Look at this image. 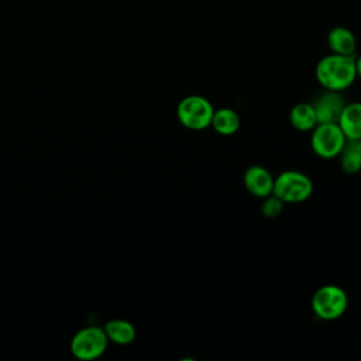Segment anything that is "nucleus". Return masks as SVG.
I'll list each match as a JSON object with an SVG mask.
<instances>
[{
  "label": "nucleus",
  "mask_w": 361,
  "mask_h": 361,
  "mask_svg": "<svg viewBox=\"0 0 361 361\" xmlns=\"http://www.w3.org/2000/svg\"><path fill=\"white\" fill-rule=\"evenodd\" d=\"M358 144H360V148H361V141H358Z\"/></svg>",
  "instance_id": "f3484780"
},
{
  "label": "nucleus",
  "mask_w": 361,
  "mask_h": 361,
  "mask_svg": "<svg viewBox=\"0 0 361 361\" xmlns=\"http://www.w3.org/2000/svg\"><path fill=\"white\" fill-rule=\"evenodd\" d=\"M214 107L209 99L200 94H189L183 97L176 107L178 121L188 130L200 131L212 124Z\"/></svg>",
  "instance_id": "7ed1b4c3"
},
{
  "label": "nucleus",
  "mask_w": 361,
  "mask_h": 361,
  "mask_svg": "<svg viewBox=\"0 0 361 361\" xmlns=\"http://www.w3.org/2000/svg\"><path fill=\"white\" fill-rule=\"evenodd\" d=\"M104 333L110 341L120 345L130 344L135 338V327L128 320L123 319L107 322L104 326Z\"/></svg>",
  "instance_id": "ddd939ff"
},
{
  "label": "nucleus",
  "mask_w": 361,
  "mask_h": 361,
  "mask_svg": "<svg viewBox=\"0 0 361 361\" xmlns=\"http://www.w3.org/2000/svg\"><path fill=\"white\" fill-rule=\"evenodd\" d=\"M289 123L298 131H312L317 126V116L312 103H296L289 111Z\"/></svg>",
  "instance_id": "9b49d317"
},
{
  "label": "nucleus",
  "mask_w": 361,
  "mask_h": 361,
  "mask_svg": "<svg viewBox=\"0 0 361 361\" xmlns=\"http://www.w3.org/2000/svg\"><path fill=\"white\" fill-rule=\"evenodd\" d=\"M107 341L109 338L104 329L96 326L85 327L73 336L71 341V351L78 360H96L106 351Z\"/></svg>",
  "instance_id": "423d86ee"
},
{
  "label": "nucleus",
  "mask_w": 361,
  "mask_h": 361,
  "mask_svg": "<svg viewBox=\"0 0 361 361\" xmlns=\"http://www.w3.org/2000/svg\"><path fill=\"white\" fill-rule=\"evenodd\" d=\"M272 193L283 203H302L312 196L313 182L300 171L286 169L274 178Z\"/></svg>",
  "instance_id": "f03ea898"
},
{
  "label": "nucleus",
  "mask_w": 361,
  "mask_h": 361,
  "mask_svg": "<svg viewBox=\"0 0 361 361\" xmlns=\"http://www.w3.org/2000/svg\"><path fill=\"white\" fill-rule=\"evenodd\" d=\"M327 47L333 54L355 56L357 38L350 28L337 25L333 27L327 34Z\"/></svg>",
  "instance_id": "9d476101"
},
{
  "label": "nucleus",
  "mask_w": 361,
  "mask_h": 361,
  "mask_svg": "<svg viewBox=\"0 0 361 361\" xmlns=\"http://www.w3.org/2000/svg\"><path fill=\"white\" fill-rule=\"evenodd\" d=\"M337 124L347 141H361V102L345 103Z\"/></svg>",
  "instance_id": "1a4fd4ad"
},
{
  "label": "nucleus",
  "mask_w": 361,
  "mask_h": 361,
  "mask_svg": "<svg viewBox=\"0 0 361 361\" xmlns=\"http://www.w3.org/2000/svg\"><path fill=\"white\" fill-rule=\"evenodd\" d=\"M283 204L285 203L278 196L271 193L267 197H264V200L261 203V213L267 219H275V217H278L282 213Z\"/></svg>",
  "instance_id": "2eb2a0df"
},
{
  "label": "nucleus",
  "mask_w": 361,
  "mask_h": 361,
  "mask_svg": "<svg viewBox=\"0 0 361 361\" xmlns=\"http://www.w3.org/2000/svg\"><path fill=\"white\" fill-rule=\"evenodd\" d=\"M347 307L348 296L338 285H323L312 296V310L322 320L340 319Z\"/></svg>",
  "instance_id": "20e7f679"
},
{
  "label": "nucleus",
  "mask_w": 361,
  "mask_h": 361,
  "mask_svg": "<svg viewBox=\"0 0 361 361\" xmlns=\"http://www.w3.org/2000/svg\"><path fill=\"white\" fill-rule=\"evenodd\" d=\"M243 183L252 196L264 199L272 193L274 176L265 166L251 165L243 175Z\"/></svg>",
  "instance_id": "6e6552de"
},
{
  "label": "nucleus",
  "mask_w": 361,
  "mask_h": 361,
  "mask_svg": "<svg viewBox=\"0 0 361 361\" xmlns=\"http://www.w3.org/2000/svg\"><path fill=\"white\" fill-rule=\"evenodd\" d=\"M355 69H357V78L361 79V54L355 56Z\"/></svg>",
  "instance_id": "dca6fc26"
},
{
  "label": "nucleus",
  "mask_w": 361,
  "mask_h": 361,
  "mask_svg": "<svg viewBox=\"0 0 361 361\" xmlns=\"http://www.w3.org/2000/svg\"><path fill=\"white\" fill-rule=\"evenodd\" d=\"M241 124L240 116L235 110L230 107H221V109H214L213 118L210 127L220 134V135H233L234 133L238 131Z\"/></svg>",
  "instance_id": "f8f14e48"
},
{
  "label": "nucleus",
  "mask_w": 361,
  "mask_h": 361,
  "mask_svg": "<svg viewBox=\"0 0 361 361\" xmlns=\"http://www.w3.org/2000/svg\"><path fill=\"white\" fill-rule=\"evenodd\" d=\"M337 158L345 173L353 175L361 171V148L358 141H347Z\"/></svg>",
  "instance_id": "4468645a"
},
{
  "label": "nucleus",
  "mask_w": 361,
  "mask_h": 361,
  "mask_svg": "<svg viewBox=\"0 0 361 361\" xmlns=\"http://www.w3.org/2000/svg\"><path fill=\"white\" fill-rule=\"evenodd\" d=\"M314 76L317 83L326 90H347L357 79L355 56L330 52L316 63Z\"/></svg>",
  "instance_id": "f257e3e1"
},
{
  "label": "nucleus",
  "mask_w": 361,
  "mask_h": 361,
  "mask_svg": "<svg viewBox=\"0 0 361 361\" xmlns=\"http://www.w3.org/2000/svg\"><path fill=\"white\" fill-rule=\"evenodd\" d=\"M347 138L337 123H317L312 130L310 147L320 158H337Z\"/></svg>",
  "instance_id": "39448f33"
},
{
  "label": "nucleus",
  "mask_w": 361,
  "mask_h": 361,
  "mask_svg": "<svg viewBox=\"0 0 361 361\" xmlns=\"http://www.w3.org/2000/svg\"><path fill=\"white\" fill-rule=\"evenodd\" d=\"M312 104L319 123H337L341 110L345 106V100L341 96V92L324 89V92L320 93Z\"/></svg>",
  "instance_id": "0eeeda50"
}]
</instances>
